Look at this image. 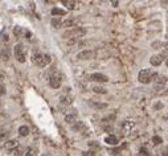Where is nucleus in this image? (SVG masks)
Returning a JSON list of instances; mask_svg holds the SVG:
<instances>
[{
    "instance_id": "1",
    "label": "nucleus",
    "mask_w": 168,
    "mask_h": 156,
    "mask_svg": "<svg viewBox=\"0 0 168 156\" xmlns=\"http://www.w3.org/2000/svg\"><path fill=\"white\" fill-rule=\"evenodd\" d=\"M156 77H158V74L154 73L151 69H143L139 72L138 79H139V82H142V83H150L151 81H155Z\"/></svg>"
},
{
    "instance_id": "2",
    "label": "nucleus",
    "mask_w": 168,
    "mask_h": 156,
    "mask_svg": "<svg viewBox=\"0 0 168 156\" xmlns=\"http://www.w3.org/2000/svg\"><path fill=\"white\" fill-rule=\"evenodd\" d=\"M50 61H52V58L49 54H42V53H40V52L33 53V62L37 66H40V68H44V66L49 65Z\"/></svg>"
},
{
    "instance_id": "3",
    "label": "nucleus",
    "mask_w": 168,
    "mask_h": 156,
    "mask_svg": "<svg viewBox=\"0 0 168 156\" xmlns=\"http://www.w3.org/2000/svg\"><path fill=\"white\" fill-rule=\"evenodd\" d=\"M13 52H15L16 60L19 61L20 64L25 62V48L23 46V44H17V45H15V49H13Z\"/></svg>"
},
{
    "instance_id": "4",
    "label": "nucleus",
    "mask_w": 168,
    "mask_h": 156,
    "mask_svg": "<svg viewBox=\"0 0 168 156\" xmlns=\"http://www.w3.org/2000/svg\"><path fill=\"white\" fill-rule=\"evenodd\" d=\"M85 33H86L85 29L76 28V29H72V30H66V32L62 34V37H65V38H79Z\"/></svg>"
},
{
    "instance_id": "5",
    "label": "nucleus",
    "mask_w": 168,
    "mask_h": 156,
    "mask_svg": "<svg viewBox=\"0 0 168 156\" xmlns=\"http://www.w3.org/2000/svg\"><path fill=\"white\" fill-rule=\"evenodd\" d=\"M49 85L53 89H58L62 85V75L60 73H53L49 78Z\"/></svg>"
},
{
    "instance_id": "6",
    "label": "nucleus",
    "mask_w": 168,
    "mask_h": 156,
    "mask_svg": "<svg viewBox=\"0 0 168 156\" xmlns=\"http://www.w3.org/2000/svg\"><path fill=\"white\" fill-rule=\"evenodd\" d=\"M13 33H15V36H17V37L26 36V38H30V36H32V34H30V32L23 29L21 26H15V28H13Z\"/></svg>"
},
{
    "instance_id": "7",
    "label": "nucleus",
    "mask_w": 168,
    "mask_h": 156,
    "mask_svg": "<svg viewBox=\"0 0 168 156\" xmlns=\"http://www.w3.org/2000/svg\"><path fill=\"white\" fill-rule=\"evenodd\" d=\"M90 79L91 81H95V82H107L109 78L106 77L105 74H101V73H94L90 75Z\"/></svg>"
},
{
    "instance_id": "8",
    "label": "nucleus",
    "mask_w": 168,
    "mask_h": 156,
    "mask_svg": "<svg viewBox=\"0 0 168 156\" xmlns=\"http://www.w3.org/2000/svg\"><path fill=\"white\" fill-rule=\"evenodd\" d=\"M17 146H19V142H17L16 139L8 140V142H6V143H4V150H6V151H13Z\"/></svg>"
},
{
    "instance_id": "9",
    "label": "nucleus",
    "mask_w": 168,
    "mask_h": 156,
    "mask_svg": "<svg viewBox=\"0 0 168 156\" xmlns=\"http://www.w3.org/2000/svg\"><path fill=\"white\" fill-rule=\"evenodd\" d=\"M91 57H93V52H90V50H83L77 54L78 60H90Z\"/></svg>"
},
{
    "instance_id": "10",
    "label": "nucleus",
    "mask_w": 168,
    "mask_h": 156,
    "mask_svg": "<svg viewBox=\"0 0 168 156\" xmlns=\"http://www.w3.org/2000/svg\"><path fill=\"white\" fill-rule=\"evenodd\" d=\"M150 62L154 65V66H159L163 62V56L162 54H155L151 57V60H150Z\"/></svg>"
},
{
    "instance_id": "11",
    "label": "nucleus",
    "mask_w": 168,
    "mask_h": 156,
    "mask_svg": "<svg viewBox=\"0 0 168 156\" xmlns=\"http://www.w3.org/2000/svg\"><path fill=\"white\" fill-rule=\"evenodd\" d=\"M105 143H107L109 146H117V144H118V138H117V136H114V135L106 136Z\"/></svg>"
},
{
    "instance_id": "12",
    "label": "nucleus",
    "mask_w": 168,
    "mask_h": 156,
    "mask_svg": "<svg viewBox=\"0 0 168 156\" xmlns=\"http://www.w3.org/2000/svg\"><path fill=\"white\" fill-rule=\"evenodd\" d=\"M23 154H25V150H24V147H21V146H17L15 150H13V155L15 156H23Z\"/></svg>"
},
{
    "instance_id": "13",
    "label": "nucleus",
    "mask_w": 168,
    "mask_h": 156,
    "mask_svg": "<svg viewBox=\"0 0 168 156\" xmlns=\"http://www.w3.org/2000/svg\"><path fill=\"white\" fill-rule=\"evenodd\" d=\"M19 134H20L21 136H28L29 135V128L26 127V126H21L19 128Z\"/></svg>"
},
{
    "instance_id": "14",
    "label": "nucleus",
    "mask_w": 168,
    "mask_h": 156,
    "mask_svg": "<svg viewBox=\"0 0 168 156\" xmlns=\"http://www.w3.org/2000/svg\"><path fill=\"white\" fill-rule=\"evenodd\" d=\"M76 119H77V114H68L65 117V120L68 123H73V122H76Z\"/></svg>"
},
{
    "instance_id": "15",
    "label": "nucleus",
    "mask_w": 168,
    "mask_h": 156,
    "mask_svg": "<svg viewBox=\"0 0 168 156\" xmlns=\"http://www.w3.org/2000/svg\"><path fill=\"white\" fill-rule=\"evenodd\" d=\"M2 58L4 61H7L8 58H10V49H8V48H4L2 50Z\"/></svg>"
},
{
    "instance_id": "16",
    "label": "nucleus",
    "mask_w": 168,
    "mask_h": 156,
    "mask_svg": "<svg viewBox=\"0 0 168 156\" xmlns=\"http://www.w3.org/2000/svg\"><path fill=\"white\" fill-rule=\"evenodd\" d=\"M50 24H52L53 28H60L61 24H62V21H61V19H52Z\"/></svg>"
},
{
    "instance_id": "17",
    "label": "nucleus",
    "mask_w": 168,
    "mask_h": 156,
    "mask_svg": "<svg viewBox=\"0 0 168 156\" xmlns=\"http://www.w3.org/2000/svg\"><path fill=\"white\" fill-rule=\"evenodd\" d=\"M36 155H37V150L36 148H28L25 151L24 156H36Z\"/></svg>"
},
{
    "instance_id": "18",
    "label": "nucleus",
    "mask_w": 168,
    "mask_h": 156,
    "mask_svg": "<svg viewBox=\"0 0 168 156\" xmlns=\"http://www.w3.org/2000/svg\"><path fill=\"white\" fill-rule=\"evenodd\" d=\"M66 11L61 10V8H53L52 10V15H65Z\"/></svg>"
},
{
    "instance_id": "19",
    "label": "nucleus",
    "mask_w": 168,
    "mask_h": 156,
    "mask_svg": "<svg viewBox=\"0 0 168 156\" xmlns=\"http://www.w3.org/2000/svg\"><path fill=\"white\" fill-rule=\"evenodd\" d=\"M8 135H10V132L7 130H0V140H6Z\"/></svg>"
},
{
    "instance_id": "20",
    "label": "nucleus",
    "mask_w": 168,
    "mask_h": 156,
    "mask_svg": "<svg viewBox=\"0 0 168 156\" xmlns=\"http://www.w3.org/2000/svg\"><path fill=\"white\" fill-rule=\"evenodd\" d=\"M64 4L68 6L69 10H76L77 8V3H74V2H64Z\"/></svg>"
},
{
    "instance_id": "21",
    "label": "nucleus",
    "mask_w": 168,
    "mask_h": 156,
    "mask_svg": "<svg viewBox=\"0 0 168 156\" xmlns=\"http://www.w3.org/2000/svg\"><path fill=\"white\" fill-rule=\"evenodd\" d=\"M93 90H94L95 93H99V94H106V89L101 87V86H94L93 87Z\"/></svg>"
},
{
    "instance_id": "22",
    "label": "nucleus",
    "mask_w": 168,
    "mask_h": 156,
    "mask_svg": "<svg viewBox=\"0 0 168 156\" xmlns=\"http://www.w3.org/2000/svg\"><path fill=\"white\" fill-rule=\"evenodd\" d=\"M73 25H74V20H66L61 24V26H73Z\"/></svg>"
},
{
    "instance_id": "23",
    "label": "nucleus",
    "mask_w": 168,
    "mask_h": 156,
    "mask_svg": "<svg viewBox=\"0 0 168 156\" xmlns=\"http://www.w3.org/2000/svg\"><path fill=\"white\" fill-rule=\"evenodd\" d=\"M91 105L94 106V107H97V109H105V107H107V105H106V103H94V102H91Z\"/></svg>"
},
{
    "instance_id": "24",
    "label": "nucleus",
    "mask_w": 168,
    "mask_h": 156,
    "mask_svg": "<svg viewBox=\"0 0 168 156\" xmlns=\"http://www.w3.org/2000/svg\"><path fill=\"white\" fill-rule=\"evenodd\" d=\"M152 142H154V144H160V143H163V139L162 138H159V136H154Z\"/></svg>"
},
{
    "instance_id": "25",
    "label": "nucleus",
    "mask_w": 168,
    "mask_h": 156,
    "mask_svg": "<svg viewBox=\"0 0 168 156\" xmlns=\"http://www.w3.org/2000/svg\"><path fill=\"white\" fill-rule=\"evenodd\" d=\"M83 156H95L94 152H91V151H86V152H82Z\"/></svg>"
},
{
    "instance_id": "26",
    "label": "nucleus",
    "mask_w": 168,
    "mask_h": 156,
    "mask_svg": "<svg viewBox=\"0 0 168 156\" xmlns=\"http://www.w3.org/2000/svg\"><path fill=\"white\" fill-rule=\"evenodd\" d=\"M4 93H6V89H4V87L2 86V85H0V95H3Z\"/></svg>"
},
{
    "instance_id": "27",
    "label": "nucleus",
    "mask_w": 168,
    "mask_h": 156,
    "mask_svg": "<svg viewBox=\"0 0 168 156\" xmlns=\"http://www.w3.org/2000/svg\"><path fill=\"white\" fill-rule=\"evenodd\" d=\"M121 156H130L129 151H123V152H121Z\"/></svg>"
},
{
    "instance_id": "28",
    "label": "nucleus",
    "mask_w": 168,
    "mask_h": 156,
    "mask_svg": "<svg viewBox=\"0 0 168 156\" xmlns=\"http://www.w3.org/2000/svg\"><path fill=\"white\" fill-rule=\"evenodd\" d=\"M139 156H150V155H142V154H140Z\"/></svg>"
},
{
    "instance_id": "29",
    "label": "nucleus",
    "mask_w": 168,
    "mask_h": 156,
    "mask_svg": "<svg viewBox=\"0 0 168 156\" xmlns=\"http://www.w3.org/2000/svg\"><path fill=\"white\" fill-rule=\"evenodd\" d=\"M0 110H2V105H0Z\"/></svg>"
},
{
    "instance_id": "30",
    "label": "nucleus",
    "mask_w": 168,
    "mask_h": 156,
    "mask_svg": "<svg viewBox=\"0 0 168 156\" xmlns=\"http://www.w3.org/2000/svg\"><path fill=\"white\" fill-rule=\"evenodd\" d=\"M42 156H46V155H42Z\"/></svg>"
}]
</instances>
